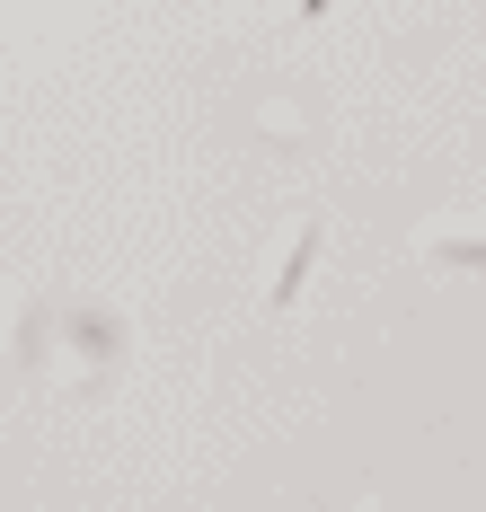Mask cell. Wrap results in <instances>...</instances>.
<instances>
[{"label": "cell", "mask_w": 486, "mask_h": 512, "mask_svg": "<svg viewBox=\"0 0 486 512\" xmlns=\"http://www.w3.org/2000/svg\"><path fill=\"white\" fill-rule=\"evenodd\" d=\"M319 212H301V221H292V239H283V248H274V265H266V309H283L292 301V292H301V274H310V256H319Z\"/></svg>", "instance_id": "cell-1"}, {"label": "cell", "mask_w": 486, "mask_h": 512, "mask_svg": "<svg viewBox=\"0 0 486 512\" xmlns=\"http://www.w3.org/2000/svg\"><path fill=\"white\" fill-rule=\"evenodd\" d=\"M433 256H460V265H486V239H469V230H425Z\"/></svg>", "instance_id": "cell-2"}]
</instances>
